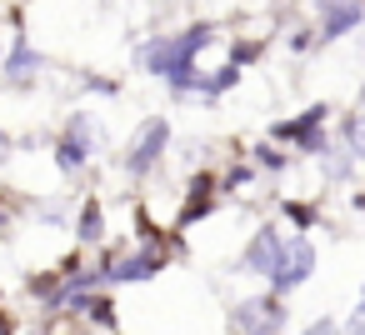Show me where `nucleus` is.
Instances as JSON below:
<instances>
[{"label":"nucleus","instance_id":"nucleus-13","mask_svg":"<svg viewBox=\"0 0 365 335\" xmlns=\"http://www.w3.org/2000/svg\"><path fill=\"white\" fill-rule=\"evenodd\" d=\"M260 51H265L260 41H235V46H230V61H235V66H255Z\"/></svg>","mask_w":365,"mask_h":335},{"label":"nucleus","instance_id":"nucleus-17","mask_svg":"<svg viewBox=\"0 0 365 335\" xmlns=\"http://www.w3.org/2000/svg\"><path fill=\"white\" fill-rule=\"evenodd\" d=\"M11 145H16V140H11L6 130H0V165H6V155H11Z\"/></svg>","mask_w":365,"mask_h":335},{"label":"nucleus","instance_id":"nucleus-11","mask_svg":"<svg viewBox=\"0 0 365 335\" xmlns=\"http://www.w3.org/2000/svg\"><path fill=\"white\" fill-rule=\"evenodd\" d=\"M86 155H91V145H86V140H76V135H66V140L56 145V160H61V170H71V175L86 165Z\"/></svg>","mask_w":365,"mask_h":335},{"label":"nucleus","instance_id":"nucleus-7","mask_svg":"<svg viewBox=\"0 0 365 335\" xmlns=\"http://www.w3.org/2000/svg\"><path fill=\"white\" fill-rule=\"evenodd\" d=\"M325 125V105H310L305 115H295V120H275L270 125V140H290V145H300L310 130H320Z\"/></svg>","mask_w":365,"mask_h":335},{"label":"nucleus","instance_id":"nucleus-2","mask_svg":"<svg viewBox=\"0 0 365 335\" xmlns=\"http://www.w3.org/2000/svg\"><path fill=\"white\" fill-rule=\"evenodd\" d=\"M165 145H170V125L155 115V120H145L140 130H135V140H130V150L120 155V165L130 170V175H150L155 165H160V155H165Z\"/></svg>","mask_w":365,"mask_h":335},{"label":"nucleus","instance_id":"nucleus-8","mask_svg":"<svg viewBox=\"0 0 365 335\" xmlns=\"http://www.w3.org/2000/svg\"><path fill=\"white\" fill-rule=\"evenodd\" d=\"M215 190H220V180H215V175H195V180H190V195H185V210H180V225L200 220V215L215 205Z\"/></svg>","mask_w":365,"mask_h":335},{"label":"nucleus","instance_id":"nucleus-12","mask_svg":"<svg viewBox=\"0 0 365 335\" xmlns=\"http://www.w3.org/2000/svg\"><path fill=\"white\" fill-rule=\"evenodd\" d=\"M86 315H91V325H101V330H115V325H120V315H115V305H110V300H106L101 290L91 295V305H86Z\"/></svg>","mask_w":365,"mask_h":335},{"label":"nucleus","instance_id":"nucleus-15","mask_svg":"<svg viewBox=\"0 0 365 335\" xmlns=\"http://www.w3.org/2000/svg\"><path fill=\"white\" fill-rule=\"evenodd\" d=\"M240 185H250V165H230L220 175V190H240Z\"/></svg>","mask_w":365,"mask_h":335},{"label":"nucleus","instance_id":"nucleus-1","mask_svg":"<svg viewBox=\"0 0 365 335\" xmlns=\"http://www.w3.org/2000/svg\"><path fill=\"white\" fill-rule=\"evenodd\" d=\"M215 41V31L210 26H190L185 36H155L145 51H140V66L150 71V76H175V71H185V66H195V51H205Z\"/></svg>","mask_w":365,"mask_h":335},{"label":"nucleus","instance_id":"nucleus-16","mask_svg":"<svg viewBox=\"0 0 365 335\" xmlns=\"http://www.w3.org/2000/svg\"><path fill=\"white\" fill-rule=\"evenodd\" d=\"M285 215H290L295 225H310V220H315V210H310V205H285Z\"/></svg>","mask_w":365,"mask_h":335},{"label":"nucleus","instance_id":"nucleus-18","mask_svg":"<svg viewBox=\"0 0 365 335\" xmlns=\"http://www.w3.org/2000/svg\"><path fill=\"white\" fill-rule=\"evenodd\" d=\"M360 315H365V290H360Z\"/></svg>","mask_w":365,"mask_h":335},{"label":"nucleus","instance_id":"nucleus-9","mask_svg":"<svg viewBox=\"0 0 365 335\" xmlns=\"http://www.w3.org/2000/svg\"><path fill=\"white\" fill-rule=\"evenodd\" d=\"M36 71H41V56H36L26 41H16V51H11V61H6V81H11V86H31Z\"/></svg>","mask_w":365,"mask_h":335},{"label":"nucleus","instance_id":"nucleus-4","mask_svg":"<svg viewBox=\"0 0 365 335\" xmlns=\"http://www.w3.org/2000/svg\"><path fill=\"white\" fill-rule=\"evenodd\" d=\"M230 330H285V305H280V295L240 300V305L230 310Z\"/></svg>","mask_w":365,"mask_h":335},{"label":"nucleus","instance_id":"nucleus-14","mask_svg":"<svg viewBox=\"0 0 365 335\" xmlns=\"http://www.w3.org/2000/svg\"><path fill=\"white\" fill-rule=\"evenodd\" d=\"M255 160H260L265 170H285V165H290V155L275 150V145H255Z\"/></svg>","mask_w":365,"mask_h":335},{"label":"nucleus","instance_id":"nucleus-3","mask_svg":"<svg viewBox=\"0 0 365 335\" xmlns=\"http://www.w3.org/2000/svg\"><path fill=\"white\" fill-rule=\"evenodd\" d=\"M310 270H315V245H310V240H285V245H280V255H275V265H270L265 275H270L275 295H285V290L305 285V280H310Z\"/></svg>","mask_w":365,"mask_h":335},{"label":"nucleus","instance_id":"nucleus-5","mask_svg":"<svg viewBox=\"0 0 365 335\" xmlns=\"http://www.w3.org/2000/svg\"><path fill=\"white\" fill-rule=\"evenodd\" d=\"M360 21H365V0H320V46L325 41H340Z\"/></svg>","mask_w":365,"mask_h":335},{"label":"nucleus","instance_id":"nucleus-10","mask_svg":"<svg viewBox=\"0 0 365 335\" xmlns=\"http://www.w3.org/2000/svg\"><path fill=\"white\" fill-rule=\"evenodd\" d=\"M76 235H81L86 245H96V240L106 235V210H101V200H86V205H81V220H76Z\"/></svg>","mask_w":365,"mask_h":335},{"label":"nucleus","instance_id":"nucleus-6","mask_svg":"<svg viewBox=\"0 0 365 335\" xmlns=\"http://www.w3.org/2000/svg\"><path fill=\"white\" fill-rule=\"evenodd\" d=\"M280 230L275 225H265V230H255V240L245 245V255H240V270H250V275H265L270 265H275V255H280Z\"/></svg>","mask_w":365,"mask_h":335}]
</instances>
